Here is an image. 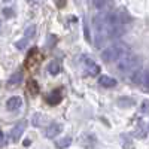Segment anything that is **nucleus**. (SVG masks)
Returning a JSON list of instances; mask_svg holds the SVG:
<instances>
[{"instance_id":"1","label":"nucleus","mask_w":149,"mask_h":149,"mask_svg":"<svg viewBox=\"0 0 149 149\" xmlns=\"http://www.w3.org/2000/svg\"><path fill=\"white\" fill-rule=\"evenodd\" d=\"M125 52H128V46L118 42V43H113V45L107 46L102 52V58H103V61H106V63H115V61L119 60Z\"/></svg>"},{"instance_id":"2","label":"nucleus","mask_w":149,"mask_h":149,"mask_svg":"<svg viewBox=\"0 0 149 149\" xmlns=\"http://www.w3.org/2000/svg\"><path fill=\"white\" fill-rule=\"evenodd\" d=\"M118 63V70L122 72V73H131L134 72L136 69L139 67L140 64V58L134 54H130V52H125L119 60H116Z\"/></svg>"},{"instance_id":"3","label":"nucleus","mask_w":149,"mask_h":149,"mask_svg":"<svg viewBox=\"0 0 149 149\" xmlns=\"http://www.w3.org/2000/svg\"><path fill=\"white\" fill-rule=\"evenodd\" d=\"M133 82L137 84V85H142L145 88H148V69L145 67H137L134 72H133Z\"/></svg>"},{"instance_id":"4","label":"nucleus","mask_w":149,"mask_h":149,"mask_svg":"<svg viewBox=\"0 0 149 149\" xmlns=\"http://www.w3.org/2000/svg\"><path fill=\"white\" fill-rule=\"evenodd\" d=\"M26 125H27V121H21V122H18L17 125L12 128L10 131H9V139H10V142H18L19 139H21V136H22V133H24V130H26Z\"/></svg>"},{"instance_id":"5","label":"nucleus","mask_w":149,"mask_h":149,"mask_svg":"<svg viewBox=\"0 0 149 149\" xmlns=\"http://www.w3.org/2000/svg\"><path fill=\"white\" fill-rule=\"evenodd\" d=\"M21 106H22V98L18 97V95L10 97L9 100H8V103H6V109L9 112H17V110L21 109Z\"/></svg>"},{"instance_id":"6","label":"nucleus","mask_w":149,"mask_h":149,"mask_svg":"<svg viewBox=\"0 0 149 149\" xmlns=\"http://www.w3.org/2000/svg\"><path fill=\"white\" fill-rule=\"evenodd\" d=\"M45 100H46V103L52 104V106H54V104H58L61 100H63V94H61L60 90H54V91H51L49 94H46Z\"/></svg>"},{"instance_id":"7","label":"nucleus","mask_w":149,"mask_h":149,"mask_svg":"<svg viewBox=\"0 0 149 149\" xmlns=\"http://www.w3.org/2000/svg\"><path fill=\"white\" fill-rule=\"evenodd\" d=\"M85 69H86V73L91 74V76H97L100 73V67L93 60H85Z\"/></svg>"},{"instance_id":"8","label":"nucleus","mask_w":149,"mask_h":149,"mask_svg":"<svg viewBox=\"0 0 149 149\" xmlns=\"http://www.w3.org/2000/svg\"><path fill=\"white\" fill-rule=\"evenodd\" d=\"M61 130H63V127L60 125V124H51L48 128H46V137L48 139H54L55 136H58L60 133H61Z\"/></svg>"},{"instance_id":"9","label":"nucleus","mask_w":149,"mask_h":149,"mask_svg":"<svg viewBox=\"0 0 149 149\" xmlns=\"http://www.w3.org/2000/svg\"><path fill=\"white\" fill-rule=\"evenodd\" d=\"M98 84L102 86H104V88H113V86H116V79L103 74V76H100V79H98Z\"/></svg>"},{"instance_id":"10","label":"nucleus","mask_w":149,"mask_h":149,"mask_svg":"<svg viewBox=\"0 0 149 149\" xmlns=\"http://www.w3.org/2000/svg\"><path fill=\"white\" fill-rule=\"evenodd\" d=\"M60 63H57V61H52V63H49V66H48V72L52 74V76H55V74H58L60 73Z\"/></svg>"},{"instance_id":"11","label":"nucleus","mask_w":149,"mask_h":149,"mask_svg":"<svg viewBox=\"0 0 149 149\" xmlns=\"http://www.w3.org/2000/svg\"><path fill=\"white\" fill-rule=\"evenodd\" d=\"M21 78H22V74L19 73V72H17V73H14V74H12V76H10V79L8 81V85H18L19 82H21Z\"/></svg>"},{"instance_id":"12","label":"nucleus","mask_w":149,"mask_h":149,"mask_svg":"<svg viewBox=\"0 0 149 149\" xmlns=\"http://www.w3.org/2000/svg\"><path fill=\"white\" fill-rule=\"evenodd\" d=\"M107 3H109V0H93V5H94V8H97V9L106 8Z\"/></svg>"},{"instance_id":"13","label":"nucleus","mask_w":149,"mask_h":149,"mask_svg":"<svg viewBox=\"0 0 149 149\" xmlns=\"http://www.w3.org/2000/svg\"><path fill=\"white\" fill-rule=\"evenodd\" d=\"M70 143H72V139H70V137L60 139V140L57 142V145H58L60 148H67V146H70Z\"/></svg>"},{"instance_id":"14","label":"nucleus","mask_w":149,"mask_h":149,"mask_svg":"<svg viewBox=\"0 0 149 149\" xmlns=\"http://www.w3.org/2000/svg\"><path fill=\"white\" fill-rule=\"evenodd\" d=\"M29 90H30V94H33V95L37 94L39 88H37V84H36L34 81H30V82H29Z\"/></svg>"},{"instance_id":"15","label":"nucleus","mask_w":149,"mask_h":149,"mask_svg":"<svg viewBox=\"0 0 149 149\" xmlns=\"http://www.w3.org/2000/svg\"><path fill=\"white\" fill-rule=\"evenodd\" d=\"M34 31H36V27H34V26L29 27V29L26 30V34H24V37H26V39L29 40L30 37H33V36H34Z\"/></svg>"},{"instance_id":"16","label":"nucleus","mask_w":149,"mask_h":149,"mask_svg":"<svg viewBox=\"0 0 149 149\" xmlns=\"http://www.w3.org/2000/svg\"><path fill=\"white\" fill-rule=\"evenodd\" d=\"M26 45H27V39H26V37H24L22 40H18L17 42V48L18 49H24V48H26Z\"/></svg>"},{"instance_id":"17","label":"nucleus","mask_w":149,"mask_h":149,"mask_svg":"<svg viewBox=\"0 0 149 149\" xmlns=\"http://www.w3.org/2000/svg\"><path fill=\"white\" fill-rule=\"evenodd\" d=\"M3 137H5V136H3V131H2V128H0V142L3 140Z\"/></svg>"},{"instance_id":"18","label":"nucleus","mask_w":149,"mask_h":149,"mask_svg":"<svg viewBox=\"0 0 149 149\" xmlns=\"http://www.w3.org/2000/svg\"><path fill=\"white\" fill-rule=\"evenodd\" d=\"M29 2H31V3H39V2H43V0H29Z\"/></svg>"}]
</instances>
